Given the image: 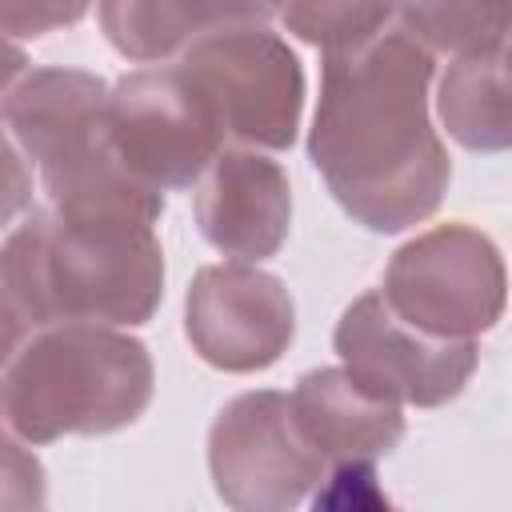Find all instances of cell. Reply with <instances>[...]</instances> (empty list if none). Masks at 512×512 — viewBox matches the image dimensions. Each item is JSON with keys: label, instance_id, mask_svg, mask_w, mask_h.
Instances as JSON below:
<instances>
[{"label": "cell", "instance_id": "cell-12", "mask_svg": "<svg viewBox=\"0 0 512 512\" xmlns=\"http://www.w3.org/2000/svg\"><path fill=\"white\" fill-rule=\"evenodd\" d=\"M292 416L304 440L324 460H368L404 436V412L392 400L372 396L344 368H316L296 380Z\"/></svg>", "mask_w": 512, "mask_h": 512}, {"label": "cell", "instance_id": "cell-20", "mask_svg": "<svg viewBox=\"0 0 512 512\" xmlns=\"http://www.w3.org/2000/svg\"><path fill=\"white\" fill-rule=\"evenodd\" d=\"M504 56H508V64H512V28H508V40H504Z\"/></svg>", "mask_w": 512, "mask_h": 512}, {"label": "cell", "instance_id": "cell-14", "mask_svg": "<svg viewBox=\"0 0 512 512\" xmlns=\"http://www.w3.org/2000/svg\"><path fill=\"white\" fill-rule=\"evenodd\" d=\"M272 8L264 4H100L104 36L116 52L132 60H164L180 44H196L200 36L248 20H268Z\"/></svg>", "mask_w": 512, "mask_h": 512}, {"label": "cell", "instance_id": "cell-17", "mask_svg": "<svg viewBox=\"0 0 512 512\" xmlns=\"http://www.w3.org/2000/svg\"><path fill=\"white\" fill-rule=\"evenodd\" d=\"M312 512H396V508L384 496L376 468L368 460H348L324 480Z\"/></svg>", "mask_w": 512, "mask_h": 512}, {"label": "cell", "instance_id": "cell-15", "mask_svg": "<svg viewBox=\"0 0 512 512\" xmlns=\"http://www.w3.org/2000/svg\"><path fill=\"white\" fill-rule=\"evenodd\" d=\"M396 20L432 52L480 56L500 52L512 28V4H408L396 8Z\"/></svg>", "mask_w": 512, "mask_h": 512}, {"label": "cell", "instance_id": "cell-10", "mask_svg": "<svg viewBox=\"0 0 512 512\" xmlns=\"http://www.w3.org/2000/svg\"><path fill=\"white\" fill-rule=\"evenodd\" d=\"M196 220L208 244L224 256H276L292 220L284 168L248 148H224L196 184Z\"/></svg>", "mask_w": 512, "mask_h": 512}, {"label": "cell", "instance_id": "cell-8", "mask_svg": "<svg viewBox=\"0 0 512 512\" xmlns=\"http://www.w3.org/2000/svg\"><path fill=\"white\" fill-rule=\"evenodd\" d=\"M336 352L344 372L372 396L416 408H440L460 396L480 360L472 340H436L404 324L384 292H364L344 308Z\"/></svg>", "mask_w": 512, "mask_h": 512}, {"label": "cell", "instance_id": "cell-16", "mask_svg": "<svg viewBox=\"0 0 512 512\" xmlns=\"http://www.w3.org/2000/svg\"><path fill=\"white\" fill-rule=\"evenodd\" d=\"M280 20L300 40L320 44L324 52H340V48L380 36L396 20V8L388 4H288L280 8Z\"/></svg>", "mask_w": 512, "mask_h": 512}, {"label": "cell", "instance_id": "cell-5", "mask_svg": "<svg viewBox=\"0 0 512 512\" xmlns=\"http://www.w3.org/2000/svg\"><path fill=\"white\" fill-rule=\"evenodd\" d=\"M384 300L404 324L436 340H472L504 312V260L484 232L440 224L396 248L384 272Z\"/></svg>", "mask_w": 512, "mask_h": 512}, {"label": "cell", "instance_id": "cell-18", "mask_svg": "<svg viewBox=\"0 0 512 512\" xmlns=\"http://www.w3.org/2000/svg\"><path fill=\"white\" fill-rule=\"evenodd\" d=\"M8 468V512H44V472L32 456L20 452L16 440H4Z\"/></svg>", "mask_w": 512, "mask_h": 512}, {"label": "cell", "instance_id": "cell-3", "mask_svg": "<svg viewBox=\"0 0 512 512\" xmlns=\"http://www.w3.org/2000/svg\"><path fill=\"white\" fill-rule=\"evenodd\" d=\"M152 400V356L140 340L100 324H60L4 360V420L28 444L104 436Z\"/></svg>", "mask_w": 512, "mask_h": 512}, {"label": "cell", "instance_id": "cell-19", "mask_svg": "<svg viewBox=\"0 0 512 512\" xmlns=\"http://www.w3.org/2000/svg\"><path fill=\"white\" fill-rule=\"evenodd\" d=\"M80 16H84L80 4H68V8H60V4H32V8L28 4H0V24L12 36H36L52 24H68V20H80Z\"/></svg>", "mask_w": 512, "mask_h": 512}, {"label": "cell", "instance_id": "cell-4", "mask_svg": "<svg viewBox=\"0 0 512 512\" xmlns=\"http://www.w3.org/2000/svg\"><path fill=\"white\" fill-rule=\"evenodd\" d=\"M180 72L204 100L224 144L240 140L256 148H288L296 140L304 72L296 52L264 20L200 36L184 52Z\"/></svg>", "mask_w": 512, "mask_h": 512}, {"label": "cell", "instance_id": "cell-7", "mask_svg": "<svg viewBox=\"0 0 512 512\" xmlns=\"http://www.w3.org/2000/svg\"><path fill=\"white\" fill-rule=\"evenodd\" d=\"M108 136L124 172L148 192L188 188L224 152V136L180 68L124 76L108 100Z\"/></svg>", "mask_w": 512, "mask_h": 512}, {"label": "cell", "instance_id": "cell-13", "mask_svg": "<svg viewBox=\"0 0 512 512\" xmlns=\"http://www.w3.org/2000/svg\"><path fill=\"white\" fill-rule=\"evenodd\" d=\"M440 120L472 152L512 148V64L500 52L456 56L440 80Z\"/></svg>", "mask_w": 512, "mask_h": 512}, {"label": "cell", "instance_id": "cell-9", "mask_svg": "<svg viewBox=\"0 0 512 512\" xmlns=\"http://www.w3.org/2000/svg\"><path fill=\"white\" fill-rule=\"evenodd\" d=\"M184 332L220 372H260L284 356L296 308L280 276L252 264H208L184 300Z\"/></svg>", "mask_w": 512, "mask_h": 512}, {"label": "cell", "instance_id": "cell-6", "mask_svg": "<svg viewBox=\"0 0 512 512\" xmlns=\"http://www.w3.org/2000/svg\"><path fill=\"white\" fill-rule=\"evenodd\" d=\"M208 468L232 512H296L324 480V456L304 440L284 392H244L208 432Z\"/></svg>", "mask_w": 512, "mask_h": 512}, {"label": "cell", "instance_id": "cell-11", "mask_svg": "<svg viewBox=\"0 0 512 512\" xmlns=\"http://www.w3.org/2000/svg\"><path fill=\"white\" fill-rule=\"evenodd\" d=\"M108 84L80 68H32L4 84L8 144L40 168L108 132Z\"/></svg>", "mask_w": 512, "mask_h": 512}, {"label": "cell", "instance_id": "cell-2", "mask_svg": "<svg viewBox=\"0 0 512 512\" xmlns=\"http://www.w3.org/2000/svg\"><path fill=\"white\" fill-rule=\"evenodd\" d=\"M152 216L32 212L4 244V348L60 324H144L164 296Z\"/></svg>", "mask_w": 512, "mask_h": 512}, {"label": "cell", "instance_id": "cell-1", "mask_svg": "<svg viewBox=\"0 0 512 512\" xmlns=\"http://www.w3.org/2000/svg\"><path fill=\"white\" fill-rule=\"evenodd\" d=\"M432 52L396 20L380 36L324 52L308 156L340 208L400 232L440 208L452 164L428 120Z\"/></svg>", "mask_w": 512, "mask_h": 512}]
</instances>
